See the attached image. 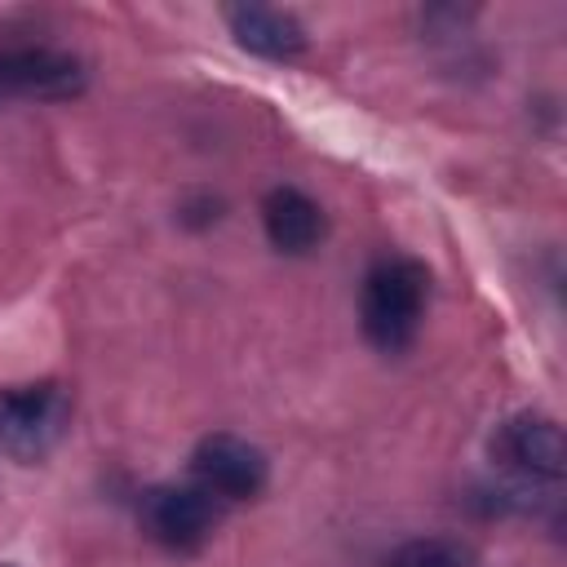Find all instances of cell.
<instances>
[{
	"instance_id": "obj_1",
	"label": "cell",
	"mask_w": 567,
	"mask_h": 567,
	"mask_svg": "<svg viewBox=\"0 0 567 567\" xmlns=\"http://www.w3.org/2000/svg\"><path fill=\"white\" fill-rule=\"evenodd\" d=\"M425 301H430V270L416 257H381L363 275V292H359L363 337L385 354L408 350L421 332Z\"/></svg>"
},
{
	"instance_id": "obj_2",
	"label": "cell",
	"mask_w": 567,
	"mask_h": 567,
	"mask_svg": "<svg viewBox=\"0 0 567 567\" xmlns=\"http://www.w3.org/2000/svg\"><path fill=\"white\" fill-rule=\"evenodd\" d=\"M71 421V399L58 381L4 385L0 390V452L13 461H40L53 452Z\"/></svg>"
},
{
	"instance_id": "obj_3",
	"label": "cell",
	"mask_w": 567,
	"mask_h": 567,
	"mask_svg": "<svg viewBox=\"0 0 567 567\" xmlns=\"http://www.w3.org/2000/svg\"><path fill=\"white\" fill-rule=\"evenodd\" d=\"M142 532L173 549V554H195L208 545L217 527V496H208L199 483H159L142 496L137 505Z\"/></svg>"
},
{
	"instance_id": "obj_4",
	"label": "cell",
	"mask_w": 567,
	"mask_h": 567,
	"mask_svg": "<svg viewBox=\"0 0 567 567\" xmlns=\"http://www.w3.org/2000/svg\"><path fill=\"white\" fill-rule=\"evenodd\" d=\"M190 474L217 501H252L270 478V461L239 434H208L190 452Z\"/></svg>"
},
{
	"instance_id": "obj_5",
	"label": "cell",
	"mask_w": 567,
	"mask_h": 567,
	"mask_svg": "<svg viewBox=\"0 0 567 567\" xmlns=\"http://www.w3.org/2000/svg\"><path fill=\"white\" fill-rule=\"evenodd\" d=\"M89 71L75 53L49 44H18L0 49V97H31V102H62L84 89Z\"/></svg>"
},
{
	"instance_id": "obj_6",
	"label": "cell",
	"mask_w": 567,
	"mask_h": 567,
	"mask_svg": "<svg viewBox=\"0 0 567 567\" xmlns=\"http://www.w3.org/2000/svg\"><path fill=\"white\" fill-rule=\"evenodd\" d=\"M492 456L518 478L536 483H558L567 474V439L554 416L540 412H518L492 434Z\"/></svg>"
},
{
	"instance_id": "obj_7",
	"label": "cell",
	"mask_w": 567,
	"mask_h": 567,
	"mask_svg": "<svg viewBox=\"0 0 567 567\" xmlns=\"http://www.w3.org/2000/svg\"><path fill=\"white\" fill-rule=\"evenodd\" d=\"M261 226H266V239L270 248L288 252V257H306L323 244L328 235V217L323 208L297 190V186H270L266 199H261Z\"/></svg>"
},
{
	"instance_id": "obj_8",
	"label": "cell",
	"mask_w": 567,
	"mask_h": 567,
	"mask_svg": "<svg viewBox=\"0 0 567 567\" xmlns=\"http://www.w3.org/2000/svg\"><path fill=\"white\" fill-rule=\"evenodd\" d=\"M226 22H230V35L257 53V58H270V62H292L306 53V27L288 13V9H270V4H235L226 9Z\"/></svg>"
},
{
	"instance_id": "obj_9",
	"label": "cell",
	"mask_w": 567,
	"mask_h": 567,
	"mask_svg": "<svg viewBox=\"0 0 567 567\" xmlns=\"http://www.w3.org/2000/svg\"><path fill=\"white\" fill-rule=\"evenodd\" d=\"M478 554L461 536H416L385 554L381 567H474Z\"/></svg>"
},
{
	"instance_id": "obj_10",
	"label": "cell",
	"mask_w": 567,
	"mask_h": 567,
	"mask_svg": "<svg viewBox=\"0 0 567 567\" xmlns=\"http://www.w3.org/2000/svg\"><path fill=\"white\" fill-rule=\"evenodd\" d=\"M217 208H221V199H213V195H204L199 204H186V208H182V221H190V226H213V221L221 217Z\"/></svg>"
},
{
	"instance_id": "obj_11",
	"label": "cell",
	"mask_w": 567,
	"mask_h": 567,
	"mask_svg": "<svg viewBox=\"0 0 567 567\" xmlns=\"http://www.w3.org/2000/svg\"><path fill=\"white\" fill-rule=\"evenodd\" d=\"M0 567H9V563H0Z\"/></svg>"
}]
</instances>
